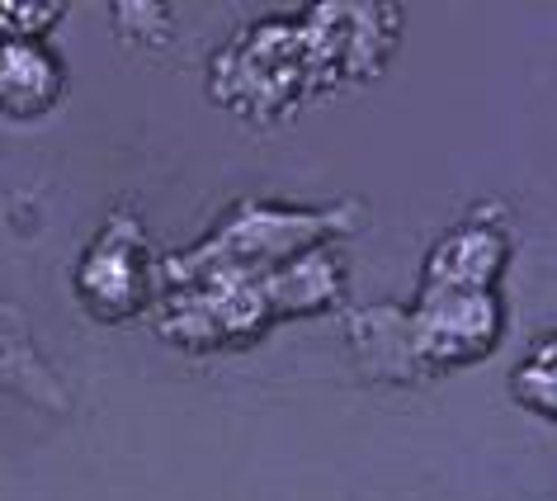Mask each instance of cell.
Here are the masks:
<instances>
[{"instance_id": "obj_7", "label": "cell", "mask_w": 557, "mask_h": 501, "mask_svg": "<svg viewBox=\"0 0 557 501\" xmlns=\"http://www.w3.org/2000/svg\"><path fill=\"white\" fill-rule=\"evenodd\" d=\"M0 388L38 402L48 412H66V388L58 379V369L34 351V331L15 303H0Z\"/></svg>"}, {"instance_id": "obj_4", "label": "cell", "mask_w": 557, "mask_h": 501, "mask_svg": "<svg viewBox=\"0 0 557 501\" xmlns=\"http://www.w3.org/2000/svg\"><path fill=\"white\" fill-rule=\"evenodd\" d=\"M359 218L364 208L350 199L326 208H278L264 199H246L218 222L213 236H203L199 246L180 250V256H165L157 266V289L199 280H260V274H274L317 250L326 232L359 228Z\"/></svg>"}, {"instance_id": "obj_3", "label": "cell", "mask_w": 557, "mask_h": 501, "mask_svg": "<svg viewBox=\"0 0 557 501\" xmlns=\"http://www.w3.org/2000/svg\"><path fill=\"white\" fill-rule=\"evenodd\" d=\"M345 294L341 260L326 246L298 256L294 266L260 274V280H208L157 289V327L180 345H236L260 337L278 317L326 308Z\"/></svg>"}, {"instance_id": "obj_9", "label": "cell", "mask_w": 557, "mask_h": 501, "mask_svg": "<svg viewBox=\"0 0 557 501\" xmlns=\"http://www.w3.org/2000/svg\"><path fill=\"white\" fill-rule=\"evenodd\" d=\"M62 15V5H0V38H44Z\"/></svg>"}, {"instance_id": "obj_8", "label": "cell", "mask_w": 557, "mask_h": 501, "mask_svg": "<svg viewBox=\"0 0 557 501\" xmlns=\"http://www.w3.org/2000/svg\"><path fill=\"white\" fill-rule=\"evenodd\" d=\"M553 379H557V345L548 337L543 345H534V355H529L520 369H515L510 393H515V402H524L529 412L553 416V407H557V383Z\"/></svg>"}, {"instance_id": "obj_2", "label": "cell", "mask_w": 557, "mask_h": 501, "mask_svg": "<svg viewBox=\"0 0 557 501\" xmlns=\"http://www.w3.org/2000/svg\"><path fill=\"white\" fill-rule=\"evenodd\" d=\"M397 29L393 5H312L298 20H260L213 58V95L250 123H274L308 95L379 76Z\"/></svg>"}, {"instance_id": "obj_1", "label": "cell", "mask_w": 557, "mask_h": 501, "mask_svg": "<svg viewBox=\"0 0 557 501\" xmlns=\"http://www.w3.org/2000/svg\"><path fill=\"white\" fill-rule=\"evenodd\" d=\"M506 232L468 218L425 256V289L416 308H350L345 331L369 379L416 383L425 374L472 365L506 327L496 280L506 270Z\"/></svg>"}, {"instance_id": "obj_6", "label": "cell", "mask_w": 557, "mask_h": 501, "mask_svg": "<svg viewBox=\"0 0 557 501\" xmlns=\"http://www.w3.org/2000/svg\"><path fill=\"white\" fill-rule=\"evenodd\" d=\"M62 95V58L44 38H0V114L38 119Z\"/></svg>"}, {"instance_id": "obj_5", "label": "cell", "mask_w": 557, "mask_h": 501, "mask_svg": "<svg viewBox=\"0 0 557 501\" xmlns=\"http://www.w3.org/2000/svg\"><path fill=\"white\" fill-rule=\"evenodd\" d=\"M76 294L104 322L133 317L137 308H147L157 298V260H151V246H147V232L137 222V213H123V208L109 213L104 232L81 256Z\"/></svg>"}]
</instances>
